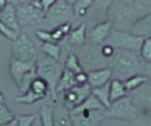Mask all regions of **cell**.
I'll return each instance as SVG.
<instances>
[{"label":"cell","instance_id":"obj_5","mask_svg":"<svg viewBox=\"0 0 151 126\" xmlns=\"http://www.w3.org/2000/svg\"><path fill=\"white\" fill-rule=\"evenodd\" d=\"M141 114L129 95L114 101L110 104L109 108L105 110L106 118L118 119V120H135Z\"/></svg>","mask_w":151,"mask_h":126},{"label":"cell","instance_id":"obj_2","mask_svg":"<svg viewBox=\"0 0 151 126\" xmlns=\"http://www.w3.org/2000/svg\"><path fill=\"white\" fill-rule=\"evenodd\" d=\"M142 61L140 54L133 51L115 49V52L108 61L113 78L124 81L129 77L141 73Z\"/></svg>","mask_w":151,"mask_h":126},{"label":"cell","instance_id":"obj_30","mask_svg":"<svg viewBox=\"0 0 151 126\" xmlns=\"http://www.w3.org/2000/svg\"><path fill=\"white\" fill-rule=\"evenodd\" d=\"M45 97H42L40 94H37V93L33 92L30 89L26 91L24 93H21V95L16 97V102L18 104H22V105H32V104H35L37 102H40L42 100H44Z\"/></svg>","mask_w":151,"mask_h":126},{"label":"cell","instance_id":"obj_24","mask_svg":"<svg viewBox=\"0 0 151 126\" xmlns=\"http://www.w3.org/2000/svg\"><path fill=\"white\" fill-rule=\"evenodd\" d=\"M109 83H106V84L102 85L100 87H96V88H91V93L99 100L102 104L104 105L106 109L109 108L110 104V88H109Z\"/></svg>","mask_w":151,"mask_h":126},{"label":"cell","instance_id":"obj_31","mask_svg":"<svg viewBox=\"0 0 151 126\" xmlns=\"http://www.w3.org/2000/svg\"><path fill=\"white\" fill-rule=\"evenodd\" d=\"M54 107L43 105L40 109L39 119L42 126H54V117H52Z\"/></svg>","mask_w":151,"mask_h":126},{"label":"cell","instance_id":"obj_29","mask_svg":"<svg viewBox=\"0 0 151 126\" xmlns=\"http://www.w3.org/2000/svg\"><path fill=\"white\" fill-rule=\"evenodd\" d=\"M71 30H72L71 22H67L52 28L50 33H52V39L55 40V42L58 43L59 41H62V40L65 39L66 36H68V34L71 32Z\"/></svg>","mask_w":151,"mask_h":126},{"label":"cell","instance_id":"obj_33","mask_svg":"<svg viewBox=\"0 0 151 126\" xmlns=\"http://www.w3.org/2000/svg\"><path fill=\"white\" fill-rule=\"evenodd\" d=\"M14 119V115L4 102H0V126H5L9 124Z\"/></svg>","mask_w":151,"mask_h":126},{"label":"cell","instance_id":"obj_23","mask_svg":"<svg viewBox=\"0 0 151 126\" xmlns=\"http://www.w3.org/2000/svg\"><path fill=\"white\" fill-rule=\"evenodd\" d=\"M149 77H148L146 74L143 73H139V74H136V75H133L131 77H129L127 79H125L123 81L124 83V86L127 88V92H132L134 91L135 89L139 88L140 86H142L143 84H145L147 81H149Z\"/></svg>","mask_w":151,"mask_h":126},{"label":"cell","instance_id":"obj_28","mask_svg":"<svg viewBox=\"0 0 151 126\" xmlns=\"http://www.w3.org/2000/svg\"><path fill=\"white\" fill-rule=\"evenodd\" d=\"M93 3V0H78L73 4L74 16L77 19H82L84 16H88L91 5Z\"/></svg>","mask_w":151,"mask_h":126},{"label":"cell","instance_id":"obj_13","mask_svg":"<svg viewBox=\"0 0 151 126\" xmlns=\"http://www.w3.org/2000/svg\"><path fill=\"white\" fill-rule=\"evenodd\" d=\"M113 29L112 23L109 20L97 23L88 33V38L91 43L95 45H102L106 42Z\"/></svg>","mask_w":151,"mask_h":126},{"label":"cell","instance_id":"obj_25","mask_svg":"<svg viewBox=\"0 0 151 126\" xmlns=\"http://www.w3.org/2000/svg\"><path fill=\"white\" fill-rule=\"evenodd\" d=\"M41 50L44 55L54 59L56 61H60L62 57V47L56 42H46L42 43Z\"/></svg>","mask_w":151,"mask_h":126},{"label":"cell","instance_id":"obj_26","mask_svg":"<svg viewBox=\"0 0 151 126\" xmlns=\"http://www.w3.org/2000/svg\"><path fill=\"white\" fill-rule=\"evenodd\" d=\"M28 89H30L33 92L42 95V97H47V94L50 93L48 84L46 83V81L44 80L43 78H41V77H39L38 75L37 77H35V78L33 79V81L31 82Z\"/></svg>","mask_w":151,"mask_h":126},{"label":"cell","instance_id":"obj_34","mask_svg":"<svg viewBox=\"0 0 151 126\" xmlns=\"http://www.w3.org/2000/svg\"><path fill=\"white\" fill-rule=\"evenodd\" d=\"M139 54L145 63H151V36L144 38Z\"/></svg>","mask_w":151,"mask_h":126},{"label":"cell","instance_id":"obj_18","mask_svg":"<svg viewBox=\"0 0 151 126\" xmlns=\"http://www.w3.org/2000/svg\"><path fill=\"white\" fill-rule=\"evenodd\" d=\"M132 34L141 37H149L151 36V11L143 16L137 21L129 30Z\"/></svg>","mask_w":151,"mask_h":126},{"label":"cell","instance_id":"obj_7","mask_svg":"<svg viewBox=\"0 0 151 126\" xmlns=\"http://www.w3.org/2000/svg\"><path fill=\"white\" fill-rule=\"evenodd\" d=\"M73 18V5L70 4L67 0H59L44 14V21L54 28L64 23L72 22Z\"/></svg>","mask_w":151,"mask_h":126},{"label":"cell","instance_id":"obj_8","mask_svg":"<svg viewBox=\"0 0 151 126\" xmlns=\"http://www.w3.org/2000/svg\"><path fill=\"white\" fill-rule=\"evenodd\" d=\"M73 126H99L106 119L105 110H88L76 108L70 110Z\"/></svg>","mask_w":151,"mask_h":126},{"label":"cell","instance_id":"obj_32","mask_svg":"<svg viewBox=\"0 0 151 126\" xmlns=\"http://www.w3.org/2000/svg\"><path fill=\"white\" fill-rule=\"evenodd\" d=\"M36 118H37L36 114H21L14 117V119L10 123L14 126H31Z\"/></svg>","mask_w":151,"mask_h":126},{"label":"cell","instance_id":"obj_37","mask_svg":"<svg viewBox=\"0 0 151 126\" xmlns=\"http://www.w3.org/2000/svg\"><path fill=\"white\" fill-rule=\"evenodd\" d=\"M115 52V47L112 46L111 44L109 43H105L101 46V53L104 57H106L107 59H109L112 55Z\"/></svg>","mask_w":151,"mask_h":126},{"label":"cell","instance_id":"obj_10","mask_svg":"<svg viewBox=\"0 0 151 126\" xmlns=\"http://www.w3.org/2000/svg\"><path fill=\"white\" fill-rule=\"evenodd\" d=\"M17 7V19L21 28L30 27L44 21V12L39 5L19 3Z\"/></svg>","mask_w":151,"mask_h":126},{"label":"cell","instance_id":"obj_4","mask_svg":"<svg viewBox=\"0 0 151 126\" xmlns=\"http://www.w3.org/2000/svg\"><path fill=\"white\" fill-rule=\"evenodd\" d=\"M77 50L74 52L77 54L83 70H96L100 68H106L108 66V61L101 53L100 45H95L93 43H86L81 46H76Z\"/></svg>","mask_w":151,"mask_h":126},{"label":"cell","instance_id":"obj_1","mask_svg":"<svg viewBox=\"0 0 151 126\" xmlns=\"http://www.w3.org/2000/svg\"><path fill=\"white\" fill-rule=\"evenodd\" d=\"M150 11L151 7L141 2L122 3L118 0H114L107 12V20L112 23L113 29L129 32L139 19Z\"/></svg>","mask_w":151,"mask_h":126},{"label":"cell","instance_id":"obj_46","mask_svg":"<svg viewBox=\"0 0 151 126\" xmlns=\"http://www.w3.org/2000/svg\"><path fill=\"white\" fill-rule=\"evenodd\" d=\"M0 102H4V95L1 91H0Z\"/></svg>","mask_w":151,"mask_h":126},{"label":"cell","instance_id":"obj_6","mask_svg":"<svg viewBox=\"0 0 151 126\" xmlns=\"http://www.w3.org/2000/svg\"><path fill=\"white\" fill-rule=\"evenodd\" d=\"M143 40L144 37L134 35L131 32L112 29L111 34L106 40V43L111 44L115 47V49H123L139 53Z\"/></svg>","mask_w":151,"mask_h":126},{"label":"cell","instance_id":"obj_21","mask_svg":"<svg viewBox=\"0 0 151 126\" xmlns=\"http://www.w3.org/2000/svg\"><path fill=\"white\" fill-rule=\"evenodd\" d=\"M75 85H77L75 81V74L70 71V70L64 68L63 72H62V75L60 77V80H59L58 85H57V88H56L57 95L60 94V93L65 92L66 90L72 88Z\"/></svg>","mask_w":151,"mask_h":126},{"label":"cell","instance_id":"obj_14","mask_svg":"<svg viewBox=\"0 0 151 126\" xmlns=\"http://www.w3.org/2000/svg\"><path fill=\"white\" fill-rule=\"evenodd\" d=\"M37 61V59H36ZM36 61H30V62H23L16 59L14 57L10 59L9 62V73L12 76V80L14 82V85L18 88L22 82L23 77L25 74L28 73L30 70L34 69L36 67Z\"/></svg>","mask_w":151,"mask_h":126},{"label":"cell","instance_id":"obj_42","mask_svg":"<svg viewBox=\"0 0 151 126\" xmlns=\"http://www.w3.org/2000/svg\"><path fill=\"white\" fill-rule=\"evenodd\" d=\"M8 3V0H0V7L3 8Z\"/></svg>","mask_w":151,"mask_h":126},{"label":"cell","instance_id":"obj_27","mask_svg":"<svg viewBox=\"0 0 151 126\" xmlns=\"http://www.w3.org/2000/svg\"><path fill=\"white\" fill-rule=\"evenodd\" d=\"M64 68L70 70V71L73 72L74 74L84 71L81 66V63H80L79 59H78L77 54H76L74 51H71V52H69L67 54L65 63H64Z\"/></svg>","mask_w":151,"mask_h":126},{"label":"cell","instance_id":"obj_38","mask_svg":"<svg viewBox=\"0 0 151 126\" xmlns=\"http://www.w3.org/2000/svg\"><path fill=\"white\" fill-rule=\"evenodd\" d=\"M58 1L59 0H40L39 6L41 7V9L43 10L44 14H45V12L47 11L52 5H55Z\"/></svg>","mask_w":151,"mask_h":126},{"label":"cell","instance_id":"obj_49","mask_svg":"<svg viewBox=\"0 0 151 126\" xmlns=\"http://www.w3.org/2000/svg\"><path fill=\"white\" fill-rule=\"evenodd\" d=\"M0 10H1V7H0Z\"/></svg>","mask_w":151,"mask_h":126},{"label":"cell","instance_id":"obj_44","mask_svg":"<svg viewBox=\"0 0 151 126\" xmlns=\"http://www.w3.org/2000/svg\"><path fill=\"white\" fill-rule=\"evenodd\" d=\"M147 64H149V69L147 68V73L148 74H146L149 78H151V63H147Z\"/></svg>","mask_w":151,"mask_h":126},{"label":"cell","instance_id":"obj_20","mask_svg":"<svg viewBox=\"0 0 151 126\" xmlns=\"http://www.w3.org/2000/svg\"><path fill=\"white\" fill-rule=\"evenodd\" d=\"M86 23H81L78 27L74 28L68 34V42L73 46H81L86 43L88 39V33H86Z\"/></svg>","mask_w":151,"mask_h":126},{"label":"cell","instance_id":"obj_22","mask_svg":"<svg viewBox=\"0 0 151 126\" xmlns=\"http://www.w3.org/2000/svg\"><path fill=\"white\" fill-rule=\"evenodd\" d=\"M109 88H110V102L117 101V100L124 97L129 95L127 88L124 86V83L122 80L116 78H112L109 83Z\"/></svg>","mask_w":151,"mask_h":126},{"label":"cell","instance_id":"obj_36","mask_svg":"<svg viewBox=\"0 0 151 126\" xmlns=\"http://www.w3.org/2000/svg\"><path fill=\"white\" fill-rule=\"evenodd\" d=\"M35 36L39 41L42 42V43H46V42H55V40L52 39V33H50V31H47V30H41V29L36 30Z\"/></svg>","mask_w":151,"mask_h":126},{"label":"cell","instance_id":"obj_11","mask_svg":"<svg viewBox=\"0 0 151 126\" xmlns=\"http://www.w3.org/2000/svg\"><path fill=\"white\" fill-rule=\"evenodd\" d=\"M91 93V87L88 83L82 85H75L72 88L63 92L62 104L67 107L69 110H72L75 107L79 106L82 102H84Z\"/></svg>","mask_w":151,"mask_h":126},{"label":"cell","instance_id":"obj_15","mask_svg":"<svg viewBox=\"0 0 151 126\" xmlns=\"http://www.w3.org/2000/svg\"><path fill=\"white\" fill-rule=\"evenodd\" d=\"M112 78H113L112 71L109 67L91 70L88 72V83L91 88L102 86V85L110 82Z\"/></svg>","mask_w":151,"mask_h":126},{"label":"cell","instance_id":"obj_12","mask_svg":"<svg viewBox=\"0 0 151 126\" xmlns=\"http://www.w3.org/2000/svg\"><path fill=\"white\" fill-rule=\"evenodd\" d=\"M129 97L140 112L151 115V82L147 81L139 88L129 92Z\"/></svg>","mask_w":151,"mask_h":126},{"label":"cell","instance_id":"obj_17","mask_svg":"<svg viewBox=\"0 0 151 126\" xmlns=\"http://www.w3.org/2000/svg\"><path fill=\"white\" fill-rule=\"evenodd\" d=\"M114 0H93V3L91 5L88 16L91 18V20L98 21L99 18H104V20H107V12L109 10L110 6Z\"/></svg>","mask_w":151,"mask_h":126},{"label":"cell","instance_id":"obj_40","mask_svg":"<svg viewBox=\"0 0 151 126\" xmlns=\"http://www.w3.org/2000/svg\"><path fill=\"white\" fill-rule=\"evenodd\" d=\"M40 0H19V3H26V4H35L39 5Z\"/></svg>","mask_w":151,"mask_h":126},{"label":"cell","instance_id":"obj_43","mask_svg":"<svg viewBox=\"0 0 151 126\" xmlns=\"http://www.w3.org/2000/svg\"><path fill=\"white\" fill-rule=\"evenodd\" d=\"M118 1L122 2V3H134V2L138 1V0H118Z\"/></svg>","mask_w":151,"mask_h":126},{"label":"cell","instance_id":"obj_19","mask_svg":"<svg viewBox=\"0 0 151 126\" xmlns=\"http://www.w3.org/2000/svg\"><path fill=\"white\" fill-rule=\"evenodd\" d=\"M52 117H54V126H73L70 110L63 104H57L54 107Z\"/></svg>","mask_w":151,"mask_h":126},{"label":"cell","instance_id":"obj_39","mask_svg":"<svg viewBox=\"0 0 151 126\" xmlns=\"http://www.w3.org/2000/svg\"><path fill=\"white\" fill-rule=\"evenodd\" d=\"M75 81L77 85H82L88 83V73L86 71H81L75 74Z\"/></svg>","mask_w":151,"mask_h":126},{"label":"cell","instance_id":"obj_41","mask_svg":"<svg viewBox=\"0 0 151 126\" xmlns=\"http://www.w3.org/2000/svg\"><path fill=\"white\" fill-rule=\"evenodd\" d=\"M31 126H42L41 121H40V119H39V116H37V118L35 119V121H34L33 124H32Z\"/></svg>","mask_w":151,"mask_h":126},{"label":"cell","instance_id":"obj_48","mask_svg":"<svg viewBox=\"0 0 151 126\" xmlns=\"http://www.w3.org/2000/svg\"><path fill=\"white\" fill-rule=\"evenodd\" d=\"M5 126H14V125H12V123H9V124H7V125H5Z\"/></svg>","mask_w":151,"mask_h":126},{"label":"cell","instance_id":"obj_35","mask_svg":"<svg viewBox=\"0 0 151 126\" xmlns=\"http://www.w3.org/2000/svg\"><path fill=\"white\" fill-rule=\"evenodd\" d=\"M0 34L3 37H5L6 39H8L9 41L14 42V40H17V38L19 37L20 33L14 30H12V28H9L8 26L4 25L2 22H0Z\"/></svg>","mask_w":151,"mask_h":126},{"label":"cell","instance_id":"obj_16","mask_svg":"<svg viewBox=\"0 0 151 126\" xmlns=\"http://www.w3.org/2000/svg\"><path fill=\"white\" fill-rule=\"evenodd\" d=\"M0 22L8 26L12 30L21 33V27L17 19V7L14 4L8 2L3 8L0 10Z\"/></svg>","mask_w":151,"mask_h":126},{"label":"cell","instance_id":"obj_3","mask_svg":"<svg viewBox=\"0 0 151 126\" xmlns=\"http://www.w3.org/2000/svg\"><path fill=\"white\" fill-rule=\"evenodd\" d=\"M64 70V66L61 64L60 61H56L54 59L43 55L42 57L36 61V72L37 75L43 78L48 84L50 88V94L54 102H57V92L56 88L58 82L60 80L62 72Z\"/></svg>","mask_w":151,"mask_h":126},{"label":"cell","instance_id":"obj_47","mask_svg":"<svg viewBox=\"0 0 151 126\" xmlns=\"http://www.w3.org/2000/svg\"><path fill=\"white\" fill-rule=\"evenodd\" d=\"M67 1H68V2H69V3H70V4H72V5H73V4H74V3H75V2H76V1H78V0H67Z\"/></svg>","mask_w":151,"mask_h":126},{"label":"cell","instance_id":"obj_9","mask_svg":"<svg viewBox=\"0 0 151 126\" xmlns=\"http://www.w3.org/2000/svg\"><path fill=\"white\" fill-rule=\"evenodd\" d=\"M12 52L14 59L23 62L36 61L38 57L37 49L25 33H20L17 40L12 42Z\"/></svg>","mask_w":151,"mask_h":126},{"label":"cell","instance_id":"obj_45","mask_svg":"<svg viewBox=\"0 0 151 126\" xmlns=\"http://www.w3.org/2000/svg\"><path fill=\"white\" fill-rule=\"evenodd\" d=\"M8 2H10V3H12V4H14V5L19 4V0H8Z\"/></svg>","mask_w":151,"mask_h":126}]
</instances>
